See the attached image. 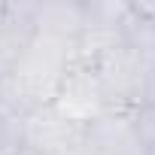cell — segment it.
Segmentation results:
<instances>
[{"instance_id": "6da1fadb", "label": "cell", "mask_w": 155, "mask_h": 155, "mask_svg": "<svg viewBox=\"0 0 155 155\" xmlns=\"http://www.w3.org/2000/svg\"><path fill=\"white\" fill-rule=\"evenodd\" d=\"M85 128L67 122L55 107H40L18 116V146L28 155H61L82 146Z\"/></svg>"}, {"instance_id": "7a4b0ae2", "label": "cell", "mask_w": 155, "mask_h": 155, "mask_svg": "<svg viewBox=\"0 0 155 155\" xmlns=\"http://www.w3.org/2000/svg\"><path fill=\"white\" fill-rule=\"evenodd\" d=\"M52 107H55V113H61L67 122L79 125V128H88V125L97 122L104 113H110L94 67L70 64V70H67V76H64V82H61V88H58Z\"/></svg>"}, {"instance_id": "3957f363", "label": "cell", "mask_w": 155, "mask_h": 155, "mask_svg": "<svg viewBox=\"0 0 155 155\" xmlns=\"http://www.w3.org/2000/svg\"><path fill=\"white\" fill-rule=\"evenodd\" d=\"M79 155H146L134 128V113H104L82 134Z\"/></svg>"}, {"instance_id": "277c9868", "label": "cell", "mask_w": 155, "mask_h": 155, "mask_svg": "<svg viewBox=\"0 0 155 155\" xmlns=\"http://www.w3.org/2000/svg\"><path fill=\"white\" fill-rule=\"evenodd\" d=\"M134 128H137V137H140L143 152L146 155H155V101L134 113Z\"/></svg>"}, {"instance_id": "5b68a950", "label": "cell", "mask_w": 155, "mask_h": 155, "mask_svg": "<svg viewBox=\"0 0 155 155\" xmlns=\"http://www.w3.org/2000/svg\"><path fill=\"white\" fill-rule=\"evenodd\" d=\"M9 155H28V152H25V149H15V152H9Z\"/></svg>"}, {"instance_id": "8992f818", "label": "cell", "mask_w": 155, "mask_h": 155, "mask_svg": "<svg viewBox=\"0 0 155 155\" xmlns=\"http://www.w3.org/2000/svg\"><path fill=\"white\" fill-rule=\"evenodd\" d=\"M61 155H79V149H76V152H61Z\"/></svg>"}]
</instances>
